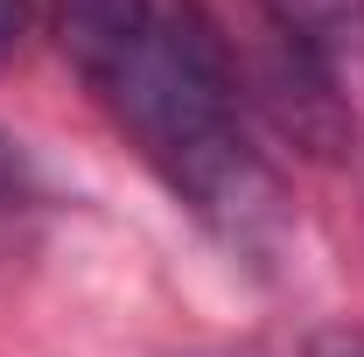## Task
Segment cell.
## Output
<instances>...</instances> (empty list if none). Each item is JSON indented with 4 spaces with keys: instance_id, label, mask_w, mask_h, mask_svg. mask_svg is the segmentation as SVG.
<instances>
[{
    "instance_id": "1",
    "label": "cell",
    "mask_w": 364,
    "mask_h": 357,
    "mask_svg": "<svg viewBox=\"0 0 364 357\" xmlns=\"http://www.w3.org/2000/svg\"><path fill=\"white\" fill-rule=\"evenodd\" d=\"M56 43L105 119L225 245L280 231V182L245 134L238 63L203 0H56Z\"/></svg>"
},
{
    "instance_id": "2",
    "label": "cell",
    "mask_w": 364,
    "mask_h": 357,
    "mask_svg": "<svg viewBox=\"0 0 364 357\" xmlns=\"http://www.w3.org/2000/svg\"><path fill=\"white\" fill-rule=\"evenodd\" d=\"M259 7H267V36L329 63L336 78L364 49V0H259Z\"/></svg>"
},
{
    "instance_id": "4",
    "label": "cell",
    "mask_w": 364,
    "mask_h": 357,
    "mask_svg": "<svg viewBox=\"0 0 364 357\" xmlns=\"http://www.w3.org/2000/svg\"><path fill=\"white\" fill-rule=\"evenodd\" d=\"M309 357H364V329H343L336 322V329H322L316 343H309Z\"/></svg>"
},
{
    "instance_id": "3",
    "label": "cell",
    "mask_w": 364,
    "mask_h": 357,
    "mask_svg": "<svg viewBox=\"0 0 364 357\" xmlns=\"http://www.w3.org/2000/svg\"><path fill=\"white\" fill-rule=\"evenodd\" d=\"M28 189H36V182H28V154L0 134V218H7V211H21V203H28Z\"/></svg>"
},
{
    "instance_id": "5",
    "label": "cell",
    "mask_w": 364,
    "mask_h": 357,
    "mask_svg": "<svg viewBox=\"0 0 364 357\" xmlns=\"http://www.w3.org/2000/svg\"><path fill=\"white\" fill-rule=\"evenodd\" d=\"M14 36H21V0H0V56L14 49Z\"/></svg>"
}]
</instances>
